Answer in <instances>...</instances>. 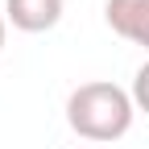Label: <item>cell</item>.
<instances>
[{
    "label": "cell",
    "mask_w": 149,
    "mask_h": 149,
    "mask_svg": "<svg viewBox=\"0 0 149 149\" xmlns=\"http://www.w3.org/2000/svg\"><path fill=\"white\" fill-rule=\"evenodd\" d=\"M137 116V104L124 87L95 79V83H79L66 100V124L79 133L83 141H95V145H112L120 141L128 128H133Z\"/></svg>",
    "instance_id": "obj_1"
},
{
    "label": "cell",
    "mask_w": 149,
    "mask_h": 149,
    "mask_svg": "<svg viewBox=\"0 0 149 149\" xmlns=\"http://www.w3.org/2000/svg\"><path fill=\"white\" fill-rule=\"evenodd\" d=\"M104 21L124 42L149 50V0H104Z\"/></svg>",
    "instance_id": "obj_2"
},
{
    "label": "cell",
    "mask_w": 149,
    "mask_h": 149,
    "mask_svg": "<svg viewBox=\"0 0 149 149\" xmlns=\"http://www.w3.org/2000/svg\"><path fill=\"white\" fill-rule=\"evenodd\" d=\"M66 0H4V17L21 33H46L62 21Z\"/></svg>",
    "instance_id": "obj_3"
},
{
    "label": "cell",
    "mask_w": 149,
    "mask_h": 149,
    "mask_svg": "<svg viewBox=\"0 0 149 149\" xmlns=\"http://www.w3.org/2000/svg\"><path fill=\"white\" fill-rule=\"evenodd\" d=\"M128 95H133L137 112H145V116H149V62H141V66H137V74H133V87H128Z\"/></svg>",
    "instance_id": "obj_4"
},
{
    "label": "cell",
    "mask_w": 149,
    "mask_h": 149,
    "mask_svg": "<svg viewBox=\"0 0 149 149\" xmlns=\"http://www.w3.org/2000/svg\"><path fill=\"white\" fill-rule=\"evenodd\" d=\"M4 37H8V17H4V0H0V50H4Z\"/></svg>",
    "instance_id": "obj_5"
},
{
    "label": "cell",
    "mask_w": 149,
    "mask_h": 149,
    "mask_svg": "<svg viewBox=\"0 0 149 149\" xmlns=\"http://www.w3.org/2000/svg\"><path fill=\"white\" fill-rule=\"evenodd\" d=\"M83 149H100V145H83Z\"/></svg>",
    "instance_id": "obj_6"
}]
</instances>
